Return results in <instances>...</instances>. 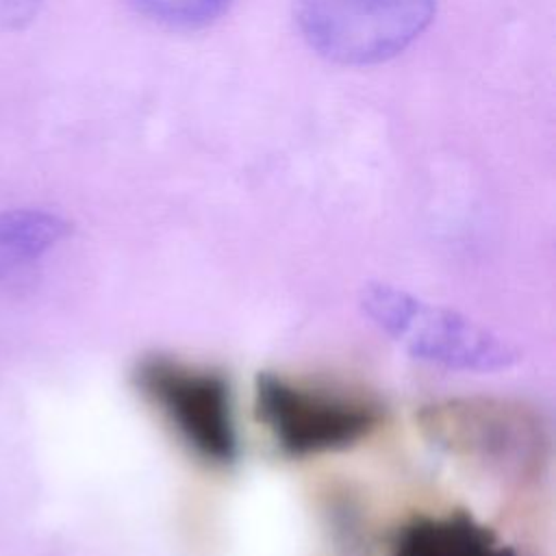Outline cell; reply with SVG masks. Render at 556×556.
Wrapping results in <instances>:
<instances>
[{"instance_id":"cell-1","label":"cell","mask_w":556,"mask_h":556,"mask_svg":"<svg viewBox=\"0 0 556 556\" xmlns=\"http://www.w3.org/2000/svg\"><path fill=\"white\" fill-rule=\"evenodd\" d=\"M256 419L293 458L350 450L384 421L382 404L358 389L263 371L254 384Z\"/></svg>"},{"instance_id":"cell-2","label":"cell","mask_w":556,"mask_h":556,"mask_svg":"<svg viewBox=\"0 0 556 556\" xmlns=\"http://www.w3.org/2000/svg\"><path fill=\"white\" fill-rule=\"evenodd\" d=\"M419 428L450 456L484 471L523 480L547 460V432L541 417L508 400L460 397L426 406Z\"/></svg>"},{"instance_id":"cell-3","label":"cell","mask_w":556,"mask_h":556,"mask_svg":"<svg viewBox=\"0 0 556 556\" xmlns=\"http://www.w3.org/2000/svg\"><path fill=\"white\" fill-rule=\"evenodd\" d=\"M365 315L419 361L456 371H497L517 363L519 352L489 328L413 293L371 282L361 293Z\"/></svg>"},{"instance_id":"cell-4","label":"cell","mask_w":556,"mask_h":556,"mask_svg":"<svg viewBox=\"0 0 556 556\" xmlns=\"http://www.w3.org/2000/svg\"><path fill=\"white\" fill-rule=\"evenodd\" d=\"M132 382L195 458L219 467L237 458L230 387L219 371L154 354L137 363Z\"/></svg>"},{"instance_id":"cell-5","label":"cell","mask_w":556,"mask_h":556,"mask_svg":"<svg viewBox=\"0 0 556 556\" xmlns=\"http://www.w3.org/2000/svg\"><path fill=\"white\" fill-rule=\"evenodd\" d=\"M434 9V0H295V20L317 54L358 67L404 52Z\"/></svg>"},{"instance_id":"cell-6","label":"cell","mask_w":556,"mask_h":556,"mask_svg":"<svg viewBox=\"0 0 556 556\" xmlns=\"http://www.w3.org/2000/svg\"><path fill=\"white\" fill-rule=\"evenodd\" d=\"M393 556H515L467 513L415 515L393 539Z\"/></svg>"},{"instance_id":"cell-7","label":"cell","mask_w":556,"mask_h":556,"mask_svg":"<svg viewBox=\"0 0 556 556\" xmlns=\"http://www.w3.org/2000/svg\"><path fill=\"white\" fill-rule=\"evenodd\" d=\"M70 235V224L41 208L0 213V278L41 258Z\"/></svg>"},{"instance_id":"cell-8","label":"cell","mask_w":556,"mask_h":556,"mask_svg":"<svg viewBox=\"0 0 556 556\" xmlns=\"http://www.w3.org/2000/svg\"><path fill=\"white\" fill-rule=\"evenodd\" d=\"M141 13L176 28H200L215 22L230 0H130Z\"/></svg>"},{"instance_id":"cell-9","label":"cell","mask_w":556,"mask_h":556,"mask_svg":"<svg viewBox=\"0 0 556 556\" xmlns=\"http://www.w3.org/2000/svg\"><path fill=\"white\" fill-rule=\"evenodd\" d=\"M43 0H0V28L22 30L39 13Z\"/></svg>"}]
</instances>
